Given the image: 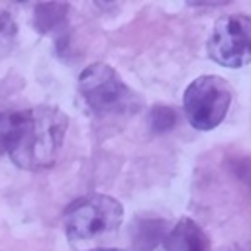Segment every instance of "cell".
Returning <instances> with one entry per match:
<instances>
[{
	"instance_id": "cell-1",
	"label": "cell",
	"mask_w": 251,
	"mask_h": 251,
	"mask_svg": "<svg viewBox=\"0 0 251 251\" xmlns=\"http://www.w3.org/2000/svg\"><path fill=\"white\" fill-rule=\"evenodd\" d=\"M69 127L67 114L49 104L22 110L16 139L8 151L12 163L25 171L47 169L55 163Z\"/></svg>"
},
{
	"instance_id": "cell-2",
	"label": "cell",
	"mask_w": 251,
	"mask_h": 251,
	"mask_svg": "<svg viewBox=\"0 0 251 251\" xmlns=\"http://www.w3.org/2000/svg\"><path fill=\"white\" fill-rule=\"evenodd\" d=\"M124 220V206L108 194H88L67 208L65 233L73 249L92 251L112 237Z\"/></svg>"
},
{
	"instance_id": "cell-3",
	"label": "cell",
	"mask_w": 251,
	"mask_h": 251,
	"mask_svg": "<svg viewBox=\"0 0 251 251\" xmlns=\"http://www.w3.org/2000/svg\"><path fill=\"white\" fill-rule=\"evenodd\" d=\"M84 104L100 118H127L141 110V96L106 63H92L78 75Z\"/></svg>"
},
{
	"instance_id": "cell-4",
	"label": "cell",
	"mask_w": 251,
	"mask_h": 251,
	"mask_svg": "<svg viewBox=\"0 0 251 251\" xmlns=\"http://www.w3.org/2000/svg\"><path fill=\"white\" fill-rule=\"evenodd\" d=\"M233 90L229 82L218 75H202L194 78L182 98V110L194 129L210 131L227 116Z\"/></svg>"
},
{
	"instance_id": "cell-5",
	"label": "cell",
	"mask_w": 251,
	"mask_h": 251,
	"mask_svg": "<svg viewBox=\"0 0 251 251\" xmlns=\"http://www.w3.org/2000/svg\"><path fill=\"white\" fill-rule=\"evenodd\" d=\"M208 55L214 63L239 69L251 63V18L247 14L222 16L208 37Z\"/></svg>"
},
{
	"instance_id": "cell-6",
	"label": "cell",
	"mask_w": 251,
	"mask_h": 251,
	"mask_svg": "<svg viewBox=\"0 0 251 251\" xmlns=\"http://www.w3.org/2000/svg\"><path fill=\"white\" fill-rule=\"evenodd\" d=\"M165 251H210V241L194 220L182 218L165 235Z\"/></svg>"
},
{
	"instance_id": "cell-7",
	"label": "cell",
	"mask_w": 251,
	"mask_h": 251,
	"mask_svg": "<svg viewBox=\"0 0 251 251\" xmlns=\"http://www.w3.org/2000/svg\"><path fill=\"white\" fill-rule=\"evenodd\" d=\"M71 6L63 2L37 4L33 8V25L39 33H59L67 27Z\"/></svg>"
},
{
	"instance_id": "cell-8",
	"label": "cell",
	"mask_w": 251,
	"mask_h": 251,
	"mask_svg": "<svg viewBox=\"0 0 251 251\" xmlns=\"http://www.w3.org/2000/svg\"><path fill=\"white\" fill-rule=\"evenodd\" d=\"M167 235V222L161 218H141L133 229V245L139 251L153 249Z\"/></svg>"
},
{
	"instance_id": "cell-9",
	"label": "cell",
	"mask_w": 251,
	"mask_h": 251,
	"mask_svg": "<svg viewBox=\"0 0 251 251\" xmlns=\"http://www.w3.org/2000/svg\"><path fill=\"white\" fill-rule=\"evenodd\" d=\"M22 110H0V155H6L16 139Z\"/></svg>"
},
{
	"instance_id": "cell-10",
	"label": "cell",
	"mask_w": 251,
	"mask_h": 251,
	"mask_svg": "<svg viewBox=\"0 0 251 251\" xmlns=\"http://www.w3.org/2000/svg\"><path fill=\"white\" fill-rule=\"evenodd\" d=\"M176 122H178V114L171 106L155 104L149 112V127L153 133H167V131L175 129Z\"/></svg>"
},
{
	"instance_id": "cell-11",
	"label": "cell",
	"mask_w": 251,
	"mask_h": 251,
	"mask_svg": "<svg viewBox=\"0 0 251 251\" xmlns=\"http://www.w3.org/2000/svg\"><path fill=\"white\" fill-rule=\"evenodd\" d=\"M16 33H18V25L12 18L10 12H0V57L6 55L16 39Z\"/></svg>"
},
{
	"instance_id": "cell-12",
	"label": "cell",
	"mask_w": 251,
	"mask_h": 251,
	"mask_svg": "<svg viewBox=\"0 0 251 251\" xmlns=\"http://www.w3.org/2000/svg\"><path fill=\"white\" fill-rule=\"evenodd\" d=\"M229 165H231V171L239 176V180L243 184H247L249 190H251V159L239 157V159H233Z\"/></svg>"
},
{
	"instance_id": "cell-13",
	"label": "cell",
	"mask_w": 251,
	"mask_h": 251,
	"mask_svg": "<svg viewBox=\"0 0 251 251\" xmlns=\"http://www.w3.org/2000/svg\"><path fill=\"white\" fill-rule=\"evenodd\" d=\"M233 251H251V243H243V245H239V247H235Z\"/></svg>"
},
{
	"instance_id": "cell-14",
	"label": "cell",
	"mask_w": 251,
	"mask_h": 251,
	"mask_svg": "<svg viewBox=\"0 0 251 251\" xmlns=\"http://www.w3.org/2000/svg\"><path fill=\"white\" fill-rule=\"evenodd\" d=\"M92 251H120V249H112V247H98V249H92Z\"/></svg>"
}]
</instances>
